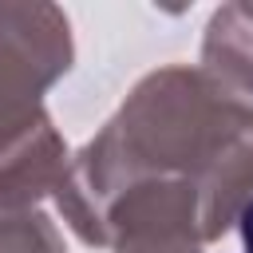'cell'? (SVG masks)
Wrapping results in <instances>:
<instances>
[{
	"instance_id": "cell-1",
	"label": "cell",
	"mask_w": 253,
	"mask_h": 253,
	"mask_svg": "<svg viewBox=\"0 0 253 253\" xmlns=\"http://www.w3.org/2000/svg\"><path fill=\"white\" fill-rule=\"evenodd\" d=\"M146 178L190 182L206 241L221 237L253 198V107L198 67L150 71L79 150L55 202L79 241L107 245L103 206Z\"/></svg>"
},
{
	"instance_id": "cell-2",
	"label": "cell",
	"mask_w": 253,
	"mask_h": 253,
	"mask_svg": "<svg viewBox=\"0 0 253 253\" xmlns=\"http://www.w3.org/2000/svg\"><path fill=\"white\" fill-rule=\"evenodd\" d=\"M67 174V146L43 107L0 130V210L24 213L36 198L59 194Z\"/></svg>"
},
{
	"instance_id": "cell-3",
	"label": "cell",
	"mask_w": 253,
	"mask_h": 253,
	"mask_svg": "<svg viewBox=\"0 0 253 253\" xmlns=\"http://www.w3.org/2000/svg\"><path fill=\"white\" fill-rule=\"evenodd\" d=\"M202 71L229 95H253V4H225L213 12L202 43Z\"/></svg>"
},
{
	"instance_id": "cell-4",
	"label": "cell",
	"mask_w": 253,
	"mask_h": 253,
	"mask_svg": "<svg viewBox=\"0 0 253 253\" xmlns=\"http://www.w3.org/2000/svg\"><path fill=\"white\" fill-rule=\"evenodd\" d=\"M0 253H63V237L47 213H0Z\"/></svg>"
},
{
	"instance_id": "cell-5",
	"label": "cell",
	"mask_w": 253,
	"mask_h": 253,
	"mask_svg": "<svg viewBox=\"0 0 253 253\" xmlns=\"http://www.w3.org/2000/svg\"><path fill=\"white\" fill-rule=\"evenodd\" d=\"M115 253H202L190 237H126L115 241Z\"/></svg>"
},
{
	"instance_id": "cell-6",
	"label": "cell",
	"mask_w": 253,
	"mask_h": 253,
	"mask_svg": "<svg viewBox=\"0 0 253 253\" xmlns=\"http://www.w3.org/2000/svg\"><path fill=\"white\" fill-rule=\"evenodd\" d=\"M237 229H241V249L253 253V198L245 202V210L237 213Z\"/></svg>"
}]
</instances>
